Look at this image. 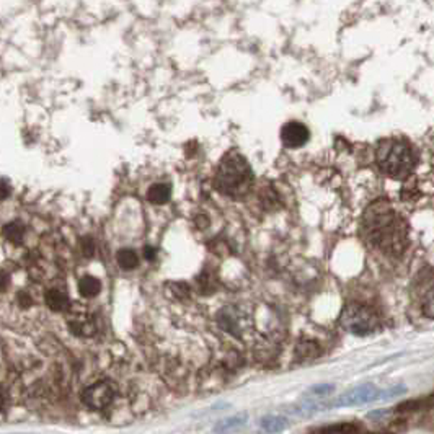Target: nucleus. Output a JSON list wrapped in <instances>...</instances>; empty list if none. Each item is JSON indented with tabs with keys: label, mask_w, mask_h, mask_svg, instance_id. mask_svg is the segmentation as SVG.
Returning a JSON list of instances; mask_svg holds the SVG:
<instances>
[{
	"label": "nucleus",
	"mask_w": 434,
	"mask_h": 434,
	"mask_svg": "<svg viewBox=\"0 0 434 434\" xmlns=\"http://www.w3.org/2000/svg\"><path fill=\"white\" fill-rule=\"evenodd\" d=\"M363 227L369 244L387 255H400L408 245L407 222L384 200L372 202L366 210Z\"/></svg>",
	"instance_id": "nucleus-1"
},
{
	"label": "nucleus",
	"mask_w": 434,
	"mask_h": 434,
	"mask_svg": "<svg viewBox=\"0 0 434 434\" xmlns=\"http://www.w3.org/2000/svg\"><path fill=\"white\" fill-rule=\"evenodd\" d=\"M214 186L219 193L230 198H242L250 193L253 186V170L240 152L230 150L222 157L214 175Z\"/></svg>",
	"instance_id": "nucleus-2"
},
{
	"label": "nucleus",
	"mask_w": 434,
	"mask_h": 434,
	"mask_svg": "<svg viewBox=\"0 0 434 434\" xmlns=\"http://www.w3.org/2000/svg\"><path fill=\"white\" fill-rule=\"evenodd\" d=\"M376 160L381 172L393 180H407L416 165L413 149L405 140L396 138L379 140L376 148Z\"/></svg>",
	"instance_id": "nucleus-3"
},
{
	"label": "nucleus",
	"mask_w": 434,
	"mask_h": 434,
	"mask_svg": "<svg viewBox=\"0 0 434 434\" xmlns=\"http://www.w3.org/2000/svg\"><path fill=\"white\" fill-rule=\"evenodd\" d=\"M341 325L349 331V334L366 336L379 330L381 319L372 307L366 304L353 302L348 304L341 314Z\"/></svg>",
	"instance_id": "nucleus-4"
},
{
	"label": "nucleus",
	"mask_w": 434,
	"mask_h": 434,
	"mask_svg": "<svg viewBox=\"0 0 434 434\" xmlns=\"http://www.w3.org/2000/svg\"><path fill=\"white\" fill-rule=\"evenodd\" d=\"M115 400V387L108 381L95 382L82 392V402L92 410H105Z\"/></svg>",
	"instance_id": "nucleus-5"
},
{
	"label": "nucleus",
	"mask_w": 434,
	"mask_h": 434,
	"mask_svg": "<svg viewBox=\"0 0 434 434\" xmlns=\"http://www.w3.org/2000/svg\"><path fill=\"white\" fill-rule=\"evenodd\" d=\"M309 138H310L309 129L306 124L302 123L291 121L281 129V140H283V144L289 149L302 148V145L309 140Z\"/></svg>",
	"instance_id": "nucleus-6"
},
{
	"label": "nucleus",
	"mask_w": 434,
	"mask_h": 434,
	"mask_svg": "<svg viewBox=\"0 0 434 434\" xmlns=\"http://www.w3.org/2000/svg\"><path fill=\"white\" fill-rule=\"evenodd\" d=\"M376 392L377 391L374 386H363L359 388H354V391L346 393V396H341L335 403H331L330 407H348V405H361L371 402V400H374Z\"/></svg>",
	"instance_id": "nucleus-7"
},
{
	"label": "nucleus",
	"mask_w": 434,
	"mask_h": 434,
	"mask_svg": "<svg viewBox=\"0 0 434 434\" xmlns=\"http://www.w3.org/2000/svg\"><path fill=\"white\" fill-rule=\"evenodd\" d=\"M217 322L225 331H229V334H232L235 336H240L242 326L239 320V312H237L235 309H224L222 312L219 314Z\"/></svg>",
	"instance_id": "nucleus-8"
},
{
	"label": "nucleus",
	"mask_w": 434,
	"mask_h": 434,
	"mask_svg": "<svg viewBox=\"0 0 434 434\" xmlns=\"http://www.w3.org/2000/svg\"><path fill=\"white\" fill-rule=\"evenodd\" d=\"M44 301H46V306L53 310V312H64V310L71 307L69 297H67L66 292H62L59 289H49L46 292Z\"/></svg>",
	"instance_id": "nucleus-9"
},
{
	"label": "nucleus",
	"mask_w": 434,
	"mask_h": 434,
	"mask_svg": "<svg viewBox=\"0 0 434 434\" xmlns=\"http://www.w3.org/2000/svg\"><path fill=\"white\" fill-rule=\"evenodd\" d=\"M69 329L77 336H92L95 334L93 320L86 315H78V317H72L69 320Z\"/></svg>",
	"instance_id": "nucleus-10"
},
{
	"label": "nucleus",
	"mask_w": 434,
	"mask_h": 434,
	"mask_svg": "<svg viewBox=\"0 0 434 434\" xmlns=\"http://www.w3.org/2000/svg\"><path fill=\"white\" fill-rule=\"evenodd\" d=\"M172 198V188L167 183L152 185L148 191V201L152 205H165Z\"/></svg>",
	"instance_id": "nucleus-11"
},
{
	"label": "nucleus",
	"mask_w": 434,
	"mask_h": 434,
	"mask_svg": "<svg viewBox=\"0 0 434 434\" xmlns=\"http://www.w3.org/2000/svg\"><path fill=\"white\" fill-rule=\"evenodd\" d=\"M319 354H320V346L315 340L304 338V340L297 343L296 356L301 361H312L315 358H319Z\"/></svg>",
	"instance_id": "nucleus-12"
},
{
	"label": "nucleus",
	"mask_w": 434,
	"mask_h": 434,
	"mask_svg": "<svg viewBox=\"0 0 434 434\" xmlns=\"http://www.w3.org/2000/svg\"><path fill=\"white\" fill-rule=\"evenodd\" d=\"M78 291L87 299L97 297L101 291L100 279L95 278V276H83V278L78 281Z\"/></svg>",
	"instance_id": "nucleus-13"
},
{
	"label": "nucleus",
	"mask_w": 434,
	"mask_h": 434,
	"mask_svg": "<svg viewBox=\"0 0 434 434\" xmlns=\"http://www.w3.org/2000/svg\"><path fill=\"white\" fill-rule=\"evenodd\" d=\"M2 234L5 239H7L10 244L14 245H20L21 242H24V237H25V225L19 222V221H14V222H9L7 225H5Z\"/></svg>",
	"instance_id": "nucleus-14"
},
{
	"label": "nucleus",
	"mask_w": 434,
	"mask_h": 434,
	"mask_svg": "<svg viewBox=\"0 0 434 434\" xmlns=\"http://www.w3.org/2000/svg\"><path fill=\"white\" fill-rule=\"evenodd\" d=\"M196 284H198L200 294H212L217 289V278L211 269H205L196 279Z\"/></svg>",
	"instance_id": "nucleus-15"
},
{
	"label": "nucleus",
	"mask_w": 434,
	"mask_h": 434,
	"mask_svg": "<svg viewBox=\"0 0 434 434\" xmlns=\"http://www.w3.org/2000/svg\"><path fill=\"white\" fill-rule=\"evenodd\" d=\"M116 260L123 269H134L138 268L139 264V258L136 255V252L131 250V248H123V250L118 252Z\"/></svg>",
	"instance_id": "nucleus-16"
},
{
	"label": "nucleus",
	"mask_w": 434,
	"mask_h": 434,
	"mask_svg": "<svg viewBox=\"0 0 434 434\" xmlns=\"http://www.w3.org/2000/svg\"><path fill=\"white\" fill-rule=\"evenodd\" d=\"M260 200L263 202L264 210H268V211L278 210V207L281 206L279 195L276 193V191L272 188V186H268V188H267V186H264V188L262 190V193H260Z\"/></svg>",
	"instance_id": "nucleus-17"
},
{
	"label": "nucleus",
	"mask_w": 434,
	"mask_h": 434,
	"mask_svg": "<svg viewBox=\"0 0 434 434\" xmlns=\"http://www.w3.org/2000/svg\"><path fill=\"white\" fill-rule=\"evenodd\" d=\"M165 289L177 301H183V299L190 297V286L186 283H168Z\"/></svg>",
	"instance_id": "nucleus-18"
},
{
	"label": "nucleus",
	"mask_w": 434,
	"mask_h": 434,
	"mask_svg": "<svg viewBox=\"0 0 434 434\" xmlns=\"http://www.w3.org/2000/svg\"><path fill=\"white\" fill-rule=\"evenodd\" d=\"M245 420H247V415H239V416H234V418L224 420L221 423H217V426H214V431L216 433L230 431V430H234V428H239L244 425Z\"/></svg>",
	"instance_id": "nucleus-19"
},
{
	"label": "nucleus",
	"mask_w": 434,
	"mask_h": 434,
	"mask_svg": "<svg viewBox=\"0 0 434 434\" xmlns=\"http://www.w3.org/2000/svg\"><path fill=\"white\" fill-rule=\"evenodd\" d=\"M317 433H356L361 431V428L356 425H349V423H341V425L335 426H326V428H319L315 430Z\"/></svg>",
	"instance_id": "nucleus-20"
},
{
	"label": "nucleus",
	"mask_w": 434,
	"mask_h": 434,
	"mask_svg": "<svg viewBox=\"0 0 434 434\" xmlns=\"http://www.w3.org/2000/svg\"><path fill=\"white\" fill-rule=\"evenodd\" d=\"M262 426H263L264 431L278 433V431H283L284 420L278 418V416H268V418L262 420Z\"/></svg>",
	"instance_id": "nucleus-21"
},
{
	"label": "nucleus",
	"mask_w": 434,
	"mask_h": 434,
	"mask_svg": "<svg viewBox=\"0 0 434 434\" xmlns=\"http://www.w3.org/2000/svg\"><path fill=\"white\" fill-rule=\"evenodd\" d=\"M81 248H82V253L83 257H93L95 253V244H93V239H90V237H86V239L81 240Z\"/></svg>",
	"instance_id": "nucleus-22"
},
{
	"label": "nucleus",
	"mask_w": 434,
	"mask_h": 434,
	"mask_svg": "<svg viewBox=\"0 0 434 434\" xmlns=\"http://www.w3.org/2000/svg\"><path fill=\"white\" fill-rule=\"evenodd\" d=\"M334 392V386H315L310 388L309 393H314L315 397H325L326 393Z\"/></svg>",
	"instance_id": "nucleus-23"
},
{
	"label": "nucleus",
	"mask_w": 434,
	"mask_h": 434,
	"mask_svg": "<svg viewBox=\"0 0 434 434\" xmlns=\"http://www.w3.org/2000/svg\"><path fill=\"white\" fill-rule=\"evenodd\" d=\"M9 286H10V274L5 272V269H0V292L7 291Z\"/></svg>",
	"instance_id": "nucleus-24"
},
{
	"label": "nucleus",
	"mask_w": 434,
	"mask_h": 434,
	"mask_svg": "<svg viewBox=\"0 0 434 434\" xmlns=\"http://www.w3.org/2000/svg\"><path fill=\"white\" fill-rule=\"evenodd\" d=\"M418 407H420V402H405V403H402V405H398V407L396 408V411H415V410H418Z\"/></svg>",
	"instance_id": "nucleus-25"
},
{
	"label": "nucleus",
	"mask_w": 434,
	"mask_h": 434,
	"mask_svg": "<svg viewBox=\"0 0 434 434\" xmlns=\"http://www.w3.org/2000/svg\"><path fill=\"white\" fill-rule=\"evenodd\" d=\"M19 304L24 309H28V307H31V304H33V301H31V297H30V294H28V292H25V291H21L20 294H19Z\"/></svg>",
	"instance_id": "nucleus-26"
},
{
	"label": "nucleus",
	"mask_w": 434,
	"mask_h": 434,
	"mask_svg": "<svg viewBox=\"0 0 434 434\" xmlns=\"http://www.w3.org/2000/svg\"><path fill=\"white\" fill-rule=\"evenodd\" d=\"M10 196V185L5 180H0V200H5Z\"/></svg>",
	"instance_id": "nucleus-27"
},
{
	"label": "nucleus",
	"mask_w": 434,
	"mask_h": 434,
	"mask_svg": "<svg viewBox=\"0 0 434 434\" xmlns=\"http://www.w3.org/2000/svg\"><path fill=\"white\" fill-rule=\"evenodd\" d=\"M144 255H145V258H148V260L154 262L155 258H157V250H155L154 247H145L144 248Z\"/></svg>",
	"instance_id": "nucleus-28"
},
{
	"label": "nucleus",
	"mask_w": 434,
	"mask_h": 434,
	"mask_svg": "<svg viewBox=\"0 0 434 434\" xmlns=\"http://www.w3.org/2000/svg\"><path fill=\"white\" fill-rule=\"evenodd\" d=\"M4 403H5V397H4V392L0 391V410L4 408Z\"/></svg>",
	"instance_id": "nucleus-29"
}]
</instances>
